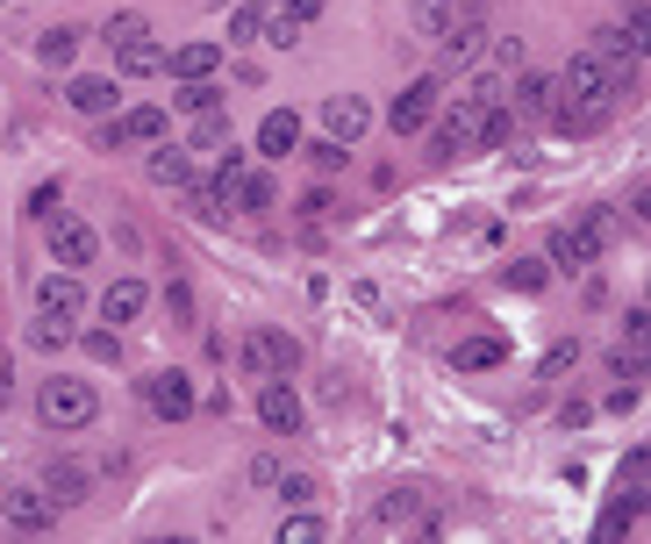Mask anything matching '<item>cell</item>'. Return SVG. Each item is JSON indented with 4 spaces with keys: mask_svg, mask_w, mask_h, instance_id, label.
I'll return each instance as SVG.
<instances>
[{
    "mask_svg": "<svg viewBox=\"0 0 651 544\" xmlns=\"http://www.w3.org/2000/svg\"><path fill=\"white\" fill-rule=\"evenodd\" d=\"M315 537H329L323 516H286V523H280V544H315Z\"/></svg>",
    "mask_w": 651,
    "mask_h": 544,
    "instance_id": "31",
    "label": "cell"
},
{
    "mask_svg": "<svg viewBox=\"0 0 651 544\" xmlns=\"http://www.w3.org/2000/svg\"><path fill=\"white\" fill-rule=\"evenodd\" d=\"M259 422L272 437H294L301 430V395L286 387V373H280V380H259Z\"/></svg>",
    "mask_w": 651,
    "mask_h": 544,
    "instance_id": "10",
    "label": "cell"
},
{
    "mask_svg": "<svg viewBox=\"0 0 651 544\" xmlns=\"http://www.w3.org/2000/svg\"><path fill=\"white\" fill-rule=\"evenodd\" d=\"M508 101H516V108H508L516 123H537V115H552V80H544V72H516V94Z\"/></svg>",
    "mask_w": 651,
    "mask_h": 544,
    "instance_id": "20",
    "label": "cell"
},
{
    "mask_svg": "<svg viewBox=\"0 0 651 544\" xmlns=\"http://www.w3.org/2000/svg\"><path fill=\"white\" fill-rule=\"evenodd\" d=\"M308 158H315V172H337V165L351 158V144H337V136H323V144H308Z\"/></svg>",
    "mask_w": 651,
    "mask_h": 544,
    "instance_id": "37",
    "label": "cell"
},
{
    "mask_svg": "<svg viewBox=\"0 0 651 544\" xmlns=\"http://www.w3.org/2000/svg\"><path fill=\"white\" fill-rule=\"evenodd\" d=\"M595 259H601V244H595V230H587V222H580V230H552V265L587 272Z\"/></svg>",
    "mask_w": 651,
    "mask_h": 544,
    "instance_id": "17",
    "label": "cell"
},
{
    "mask_svg": "<svg viewBox=\"0 0 651 544\" xmlns=\"http://www.w3.org/2000/svg\"><path fill=\"white\" fill-rule=\"evenodd\" d=\"M29 216H43V222H51V216H57V179H43V187H36V193H29Z\"/></svg>",
    "mask_w": 651,
    "mask_h": 544,
    "instance_id": "41",
    "label": "cell"
},
{
    "mask_svg": "<svg viewBox=\"0 0 651 544\" xmlns=\"http://www.w3.org/2000/svg\"><path fill=\"white\" fill-rule=\"evenodd\" d=\"M222 201L244 208V216H265V208H280V187H272V172H251V165H237L230 179H216Z\"/></svg>",
    "mask_w": 651,
    "mask_h": 544,
    "instance_id": "8",
    "label": "cell"
},
{
    "mask_svg": "<svg viewBox=\"0 0 651 544\" xmlns=\"http://www.w3.org/2000/svg\"><path fill=\"white\" fill-rule=\"evenodd\" d=\"M36 57H43V65H72V57H80V29H43Z\"/></svg>",
    "mask_w": 651,
    "mask_h": 544,
    "instance_id": "28",
    "label": "cell"
},
{
    "mask_svg": "<svg viewBox=\"0 0 651 544\" xmlns=\"http://www.w3.org/2000/svg\"><path fill=\"white\" fill-rule=\"evenodd\" d=\"M437 94H444V80H437V72H422L416 86H401V101L387 108V129H393V136H416V129H430V115H437Z\"/></svg>",
    "mask_w": 651,
    "mask_h": 544,
    "instance_id": "6",
    "label": "cell"
},
{
    "mask_svg": "<svg viewBox=\"0 0 651 544\" xmlns=\"http://www.w3.org/2000/svg\"><path fill=\"white\" fill-rule=\"evenodd\" d=\"M144 29H150V22H144V14H136V8H129V14H108V29H101V43H108V51H115V43L144 36Z\"/></svg>",
    "mask_w": 651,
    "mask_h": 544,
    "instance_id": "35",
    "label": "cell"
},
{
    "mask_svg": "<svg viewBox=\"0 0 651 544\" xmlns=\"http://www.w3.org/2000/svg\"><path fill=\"white\" fill-rule=\"evenodd\" d=\"M237 136H230V115L222 108H208V115H193V150H230Z\"/></svg>",
    "mask_w": 651,
    "mask_h": 544,
    "instance_id": "26",
    "label": "cell"
},
{
    "mask_svg": "<svg viewBox=\"0 0 651 544\" xmlns=\"http://www.w3.org/2000/svg\"><path fill=\"white\" fill-rule=\"evenodd\" d=\"M0 516H8L14 531H43L57 509H51V494H43V488H8V494H0Z\"/></svg>",
    "mask_w": 651,
    "mask_h": 544,
    "instance_id": "15",
    "label": "cell"
},
{
    "mask_svg": "<svg viewBox=\"0 0 651 544\" xmlns=\"http://www.w3.org/2000/svg\"><path fill=\"white\" fill-rule=\"evenodd\" d=\"M265 14H272V8H259V0H244V8H230V43H237V51H251V43H265Z\"/></svg>",
    "mask_w": 651,
    "mask_h": 544,
    "instance_id": "25",
    "label": "cell"
},
{
    "mask_svg": "<svg viewBox=\"0 0 651 544\" xmlns=\"http://www.w3.org/2000/svg\"><path fill=\"white\" fill-rule=\"evenodd\" d=\"M286 150H301V115L294 108H272L259 123V158H286Z\"/></svg>",
    "mask_w": 651,
    "mask_h": 544,
    "instance_id": "18",
    "label": "cell"
},
{
    "mask_svg": "<svg viewBox=\"0 0 651 544\" xmlns=\"http://www.w3.org/2000/svg\"><path fill=\"white\" fill-rule=\"evenodd\" d=\"M216 65H222V43H179V51L165 57V72H172V80H208Z\"/></svg>",
    "mask_w": 651,
    "mask_h": 544,
    "instance_id": "21",
    "label": "cell"
},
{
    "mask_svg": "<svg viewBox=\"0 0 651 544\" xmlns=\"http://www.w3.org/2000/svg\"><path fill=\"white\" fill-rule=\"evenodd\" d=\"M609 108H616L609 65H601L595 51H580V57H573V65L552 80V123L566 129V136H595L601 123H609Z\"/></svg>",
    "mask_w": 651,
    "mask_h": 544,
    "instance_id": "1",
    "label": "cell"
},
{
    "mask_svg": "<svg viewBox=\"0 0 651 544\" xmlns=\"http://www.w3.org/2000/svg\"><path fill=\"white\" fill-rule=\"evenodd\" d=\"M294 358H301V344L280 337V329H251L244 337V373L251 380H280V373H294Z\"/></svg>",
    "mask_w": 651,
    "mask_h": 544,
    "instance_id": "7",
    "label": "cell"
},
{
    "mask_svg": "<svg viewBox=\"0 0 651 544\" xmlns=\"http://www.w3.org/2000/svg\"><path fill=\"white\" fill-rule=\"evenodd\" d=\"M380 523H416V494H401V488H393L387 502H380Z\"/></svg>",
    "mask_w": 651,
    "mask_h": 544,
    "instance_id": "39",
    "label": "cell"
},
{
    "mask_svg": "<svg viewBox=\"0 0 651 544\" xmlns=\"http://www.w3.org/2000/svg\"><path fill=\"white\" fill-rule=\"evenodd\" d=\"M508 286H523V294H537V286H544V265H537V259H516V265H508Z\"/></svg>",
    "mask_w": 651,
    "mask_h": 544,
    "instance_id": "40",
    "label": "cell"
},
{
    "mask_svg": "<svg viewBox=\"0 0 651 544\" xmlns=\"http://www.w3.org/2000/svg\"><path fill=\"white\" fill-rule=\"evenodd\" d=\"M94 251H101V237L86 230L80 216H51V259L65 265V272H80V265H94Z\"/></svg>",
    "mask_w": 651,
    "mask_h": 544,
    "instance_id": "9",
    "label": "cell"
},
{
    "mask_svg": "<svg viewBox=\"0 0 651 544\" xmlns=\"http://www.w3.org/2000/svg\"><path fill=\"white\" fill-rule=\"evenodd\" d=\"M251 488H280V459H251Z\"/></svg>",
    "mask_w": 651,
    "mask_h": 544,
    "instance_id": "43",
    "label": "cell"
},
{
    "mask_svg": "<svg viewBox=\"0 0 651 544\" xmlns=\"http://www.w3.org/2000/svg\"><path fill=\"white\" fill-rule=\"evenodd\" d=\"M144 301H150L144 280H115L108 294H101V315H108V323H136V315H144Z\"/></svg>",
    "mask_w": 651,
    "mask_h": 544,
    "instance_id": "23",
    "label": "cell"
},
{
    "mask_svg": "<svg viewBox=\"0 0 651 544\" xmlns=\"http://www.w3.org/2000/svg\"><path fill=\"white\" fill-rule=\"evenodd\" d=\"M301 29H308V22H294V14H280V8L265 14V43H280V51H294V43H301Z\"/></svg>",
    "mask_w": 651,
    "mask_h": 544,
    "instance_id": "34",
    "label": "cell"
},
{
    "mask_svg": "<svg viewBox=\"0 0 651 544\" xmlns=\"http://www.w3.org/2000/svg\"><path fill=\"white\" fill-rule=\"evenodd\" d=\"M165 108H129V115H115L108 123V136H101V144L108 150H129V144H165Z\"/></svg>",
    "mask_w": 651,
    "mask_h": 544,
    "instance_id": "11",
    "label": "cell"
},
{
    "mask_svg": "<svg viewBox=\"0 0 651 544\" xmlns=\"http://www.w3.org/2000/svg\"><path fill=\"white\" fill-rule=\"evenodd\" d=\"M437 51H444V72H465V65H480V51H487V22H480V8H473V0H465V8L444 22Z\"/></svg>",
    "mask_w": 651,
    "mask_h": 544,
    "instance_id": "4",
    "label": "cell"
},
{
    "mask_svg": "<svg viewBox=\"0 0 651 544\" xmlns=\"http://www.w3.org/2000/svg\"><path fill=\"white\" fill-rule=\"evenodd\" d=\"M36 416L51 422V430H86V422L101 416V395L86 380H43L36 395Z\"/></svg>",
    "mask_w": 651,
    "mask_h": 544,
    "instance_id": "3",
    "label": "cell"
},
{
    "mask_svg": "<svg viewBox=\"0 0 651 544\" xmlns=\"http://www.w3.org/2000/svg\"><path fill=\"white\" fill-rule=\"evenodd\" d=\"M323 129L337 136V144H358V136L372 129V108H366L358 94H329V101H323Z\"/></svg>",
    "mask_w": 651,
    "mask_h": 544,
    "instance_id": "14",
    "label": "cell"
},
{
    "mask_svg": "<svg viewBox=\"0 0 651 544\" xmlns=\"http://www.w3.org/2000/svg\"><path fill=\"white\" fill-rule=\"evenodd\" d=\"M29 344H36V352H65V344H72V323H57V315H43V323L29 329Z\"/></svg>",
    "mask_w": 651,
    "mask_h": 544,
    "instance_id": "33",
    "label": "cell"
},
{
    "mask_svg": "<svg viewBox=\"0 0 651 544\" xmlns=\"http://www.w3.org/2000/svg\"><path fill=\"white\" fill-rule=\"evenodd\" d=\"M280 494H286V509H308L315 502V480L308 473H280Z\"/></svg>",
    "mask_w": 651,
    "mask_h": 544,
    "instance_id": "38",
    "label": "cell"
},
{
    "mask_svg": "<svg viewBox=\"0 0 651 544\" xmlns=\"http://www.w3.org/2000/svg\"><path fill=\"white\" fill-rule=\"evenodd\" d=\"M280 14H294V22H315V14H323V0H280Z\"/></svg>",
    "mask_w": 651,
    "mask_h": 544,
    "instance_id": "44",
    "label": "cell"
},
{
    "mask_svg": "<svg viewBox=\"0 0 651 544\" xmlns=\"http://www.w3.org/2000/svg\"><path fill=\"white\" fill-rule=\"evenodd\" d=\"M502 101H508V86L494 80V72H480V80L459 94V108L437 123V136H430L437 158H459V150H473V136H480V123H487V108H502Z\"/></svg>",
    "mask_w": 651,
    "mask_h": 544,
    "instance_id": "2",
    "label": "cell"
},
{
    "mask_svg": "<svg viewBox=\"0 0 651 544\" xmlns=\"http://www.w3.org/2000/svg\"><path fill=\"white\" fill-rule=\"evenodd\" d=\"M179 108H187V115H208V108H222V86L216 80H179Z\"/></svg>",
    "mask_w": 651,
    "mask_h": 544,
    "instance_id": "29",
    "label": "cell"
},
{
    "mask_svg": "<svg viewBox=\"0 0 651 544\" xmlns=\"http://www.w3.org/2000/svg\"><path fill=\"white\" fill-rule=\"evenodd\" d=\"M595 57L609 65L616 94H623V86L638 80V65H644V22H630V29H601V36H595Z\"/></svg>",
    "mask_w": 651,
    "mask_h": 544,
    "instance_id": "5",
    "label": "cell"
},
{
    "mask_svg": "<svg viewBox=\"0 0 651 544\" xmlns=\"http://www.w3.org/2000/svg\"><path fill=\"white\" fill-rule=\"evenodd\" d=\"M115 72H123V80H150V72H165V51L150 43V29H144V36H129V43H115Z\"/></svg>",
    "mask_w": 651,
    "mask_h": 544,
    "instance_id": "19",
    "label": "cell"
},
{
    "mask_svg": "<svg viewBox=\"0 0 651 544\" xmlns=\"http://www.w3.org/2000/svg\"><path fill=\"white\" fill-rule=\"evenodd\" d=\"M444 22H451V8H444V0H416V36H444Z\"/></svg>",
    "mask_w": 651,
    "mask_h": 544,
    "instance_id": "32",
    "label": "cell"
},
{
    "mask_svg": "<svg viewBox=\"0 0 651 544\" xmlns=\"http://www.w3.org/2000/svg\"><path fill=\"white\" fill-rule=\"evenodd\" d=\"M150 179H158V187H187V179H193L187 150H172V144H165V150H150Z\"/></svg>",
    "mask_w": 651,
    "mask_h": 544,
    "instance_id": "27",
    "label": "cell"
},
{
    "mask_svg": "<svg viewBox=\"0 0 651 544\" xmlns=\"http://www.w3.org/2000/svg\"><path fill=\"white\" fill-rule=\"evenodd\" d=\"M502 358H508L502 337H465L459 352H451V366H459V373H487V366H502Z\"/></svg>",
    "mask_w": 651,
    "mask_h": 544,
    "instance_id": "24",
    "label": "cell"
},
{
    "mask_svg": "<svg viewBox=\"0 0 651 544\" xmlns=\"http://www.w3.org/2000/svg\"><path fill=\"white\" fill-rule=\"evenodd\" d=\"M494 65H502V72H523V43L502 36V43H494Z\"/></svg>",
    "mask_w": 651,
    "mask_h": 544,
    "instance_id": "42",
    "label": "cell"
},
{
    "mask_svg": "<svg viewBox=\"0 0 651 544\" xmlns=\"http://www.w3.org/2000/svg\"><path fill=\"white\" fill-rule=\"evenodd\" d=\"M165 308H172V315H193V294H187V286L172 280V286H165Z\"/></svg>",
    "mask_w": 651,
    "mask_h": 544,
    "instance_id": "45",
    "label": "cell"
},
{
    "mask_svg": "<svg viewBox=\"0 0 651 544\" xmlns=\"http://www.w3.org/2000/svg\"><path fill=\"white\" fill-rule=\"evenodd\" d=\"M0 8H8V0H0Z\"/></svg>",
    "mask_w": 651,
    "mask_h": 544,
    "instance_id": "46",
    "label": "cell"
},
{
    "mask_svg": "<svg viewBox=\"0 0 651 544\" xmlns=\"http://www.w3.org/2000/svg\"><path fill=\"white\" fill-rule=\"evenodd\" d=\"M187 201H193V216H201V222H222V187H216V179H208V187H201V179H187Z\"/></svg>",
    "mask_w": 651,
    "mask_h": 544,
    "instance_id": "30",
    "label": "cell"
},
{
    "mask_svg": "<svg viewBox=\"0 0 651 544\" xmlns=\"http://www.w3.org/2000/svg\"><path fill=\"white\" fill-rule=\"evenodd\" d=\"M144 395H150V408H158V416H193V380H187V373H179V366H165V373H150V380H144Z\"/></svg>",
    "mask_w": 651,
    "mask_h": 544,
    "instance_id": "13",
    "label": "cell"
},
{
    "mask_svg": "<svg viewBox=\"0 0 651 544\" xmlns=\"http://www.w3.org/2000/svg\"><path fill=\"white\" fill-rule=\"evenodd\" d=\"M86 358L115 366V358H123V337H115V329H86Z\"/></svg>",
    "mask_w": 651,
    "mask_h": 544,
    "instance_id": "36",
    "label": "cell"
},
{
    "mask_svg": "<svg viewBox=\"0 0 651 544\" xmlns=\"http://www.w3.org/2000/svg\"><path fill=\"white\" fill-rule=\"evenodd\" d=\"M65 101H72L80 115H115V101H123V94H115V80H94V72H86V80L65 86Z\"/></svg>",
    "mask_w": 651,
    "mask_h": 544,
    "instance_id": "22",
    "label": "cell"
},
{
    "mask_svg": "<svg viewBox=\"0 0 651 544\" xmlns=\"http://www.w3.org/2000/svg\"><path fill=\"white\" fill-rule=\"evenodd\" d=\"M36 308H43V315H57V323H80V315H86V286H80V272H51V280L36 286Z\"/></svg>",
    "mask_w": 651,
    "mask_h": 544,
    "instance_id": "12",
    "label": "cell"
},
{
    "mask_svg": "<svg viewBox=\"0 0 651 544\" xmlns=\"http://www.w3.org/2000/svg\"><path fill=\"white\" fill-rule=\"evenodd\" d=\"M86 488H94V473H86L80 459H57L51 473H43V494H51V509H80Z\"/></svg>",
    "mask_w": 651,
    "mask_h": 544,
    "instance_id": "16",
    "label": "cell"
}]
</instances>
